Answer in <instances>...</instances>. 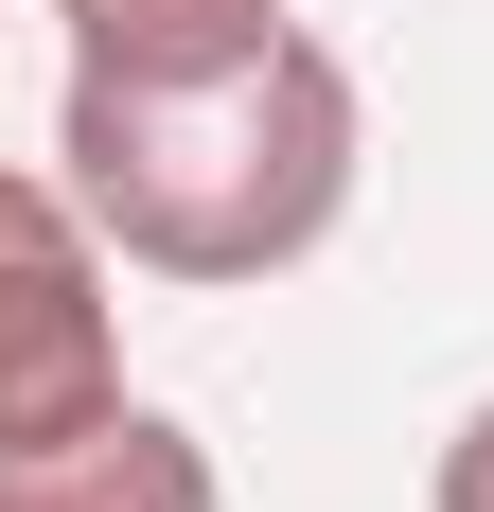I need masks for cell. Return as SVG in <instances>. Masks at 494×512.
<instances>
[{
    "label": "cell",
    "mask_w": 494,
    "mask_h": 512,
    "mask_svg": "<svg viewBox=\"0 0 494 512\" xmlns=\"http://www.w3.org/2000/svg\"><path fill=\"white\" fill-rule=\"evenodd\" d=\"M0 512H230V477H212L195 424L106 407V424H71V442H18V460H0Z\"/></svg>",
    "instance_id": "obj_3"
},
{
    "label": "cell",
    "mask_w": 494,
    "mask_h": 512,
    "mask_svg": "<svg viewBox=\"0 0 494 512\" xmlns=\"http://www.w3.org/2000/svg\"><path fill=\"white\" fill-rule=\"evenodd\" d=\"M424 512H494V407H459V442H442V477H424Z\"/></svg>",
    "instance_id": "obj_5"
},
{
    "label": "cell",
    "mask_w": 494,
    "mask_h": 512,
    "mask_svg": "<svg viewBox=\"0 0 494 512\" xmlns=\"http://www.w3.org/2000/svg\"><path fill=\"white\" fill-rule=\"evenodd\" d=\"M53 18H71V71H230L283 36V0H53Z\"/></svg>",
    "instance_id": "obj_4"
},
{
    "label": "cell",
    "mask_w": 494,
    "mask_h": 512,
    "mask_svg": "<svg viewBox=\"0 0 494 512\" xmlns=\"http://www.w3.org/2000/svg\"><path fill=\"white\" fill-rule=\"evenodd\" d=\"M106 230L71 177H0V460L124 407V318H106Z\"/></svg>",
    "instance_id": "obj_2"
},
{
    "label": "cell",
    "mask_w": 494,
    "mask_h": 512,
    "mask_svg": "<svg viewBox=\"0 0 494 512\" xmlns=\"http://www.w3.org/2000/svg\"><path fill=\"white\" fill-rule=\"evenodd\" d=\"M353 159H371V106L300 18L230 71H71L53 106V177L142 283H283L353 212Z\"/></svg>",
    "instance_id": "obj_1"
}]
</instances>
